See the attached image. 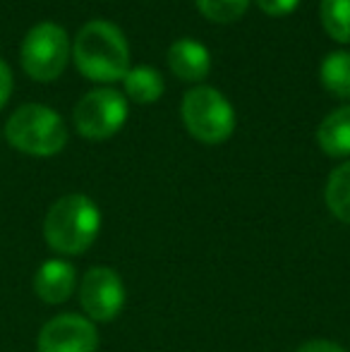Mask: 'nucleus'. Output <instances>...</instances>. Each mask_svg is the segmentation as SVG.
I'll return each instance as SVG.
<instances>
[{"label":"nucleus","mask_w":350,"mask_h":352,"mask_svg":"<svg viewBox=\"0 0 350 352\" xmlns=\"http://www.w3.org/2000/svg\"><path fill=\"white\" fill-rule=\"evenodd\" d=\"M75 63L94 82H118L130 70V46L116 24L94 19L75 38Z\"/></svg>","instance_id":"f257e3e1"},{"label":"nucleus","mask_w":350,"mask_h":352,"mask_svg":"<svg viewBox=\"0 0 350 352\" xmlns=\"http://www.w3.org/2000/svg\"><path fill=\"white\" fill-rule=\"evenodd\" d=\"M101 230V211L87 195H65L48 209L43 237L58 254H85Z\"/></svg>","instance_id":"f03ea898"},{"label":"nucleus","mask_w":350,"mask_h":352,"mask_svg":"<svg viewBox=\"0 0 350 352\" xmlns=\"http://www.w3.org/2000/svg\"><path fill=\"white\" fill-rule=\"evenodd\" d=\"M5 137L17 151L29 156H56L65 148L67 130L63 118L41 103H27L10 116Z\"/></svg>","instance_id":"7ed1b4c3"},{"label":"nucleus","mask_w":350,"mask_h":352,"mask_svg":"<svg viewBox=\"0 0 350 352\" xmlns=\"http://www.w3.org/2000/svg\"><path fill=\"white\" fill-rule=\"evenodd\" d=\"M182 120L190 135L204 144L226 142L235 130V111L221 91L195 87L182 98Z\"/></svg>","instance_id":"20e7f679"},{"label":"nucleus","mask_w":350,"mask_h":352,"mask_svg":"<svg viewBox=\"0 0 350 352\" xmlns=\"http://www.w3.org/2000/svg\"><path fill=\"white\" fill-rule=\"evenodd\" d=\"M70 58V38L61 24L41 22L24 36L22 65L29 77L39 82H51L61 77Z\"/></svg>","instance_id":"39448f33"},{"label":"nucleus","mask_w":350,"mask_h":352,"mask_svg":"<svg viewBox=\"0 0 350 352\" xmlns=\"http://www.w3.org/2000/svg\"><path fill=\"white\" fill-rule=\"evenodd\" d=\"M127 120V101L116 89H94L75 106V127L87 140H108Z\"/></svg>","instance_id":"423d86ee"},{"label":"nucleus","mask_w":350,"mask_h":352,"mask_svg":"<svg viewBox=\"0 0 350 352\" xmlns=\"http://www.w3.org/2000/svg\"><path fill=\"white\" fill-rule=\"evenodd\" d=\"M80 305L89 321H113L125 307V285L111 266H94L80 285Z\"/></svg>","instance_id":"0eeeda50"},{"label":"nucleus","mask_w":350,"mask_h":352,"mask_svg":"<svg viewBox=\"0 0 350 352\" xmlns=\"http://www.w3.org/2000/svg\"><path fill=\"white\" fill-rule=\"evenodd\" d=\"M36 348L39 352H96L98 331L82 314H58L39 331Z\"/></svg>","instance_id":"6e6552de"},{"label":"nucleus","mask_w":350,"mask_h":352,"mask_svg":"<svg viewBox=\"0 0 350 352\" xmlns=\"http://www.w3.org/2000/svg\"><path fill=\"white\" fill-rule=\"evenodd\" d=\"M77 287V271L65 259H48L34 276V292L46 305H63Z\"/></svg>","instance_id":"1a4fd4ad"},{"label":"nucleus","mask_w":350,"mask_h":352,"mask_svg":"<svg viewBox=\"0 0 350 352\" xmlns=\"http://www.w3.org/2000/svg\"><path fill=\"white\" fill-rule=\"evenodd\" d=\"M168 65L185 82H199L211 70V56L204 43L180 38L168 48Z\"/></svg>","instance_id":"9d476101"},{"label":"nucleus","mask_w":350,"mask_h":352,"mask_svg":"<svg viewBox=\"0 0 350 352\" xmlns=\"http://www.w3.org/2000/svg\"><path fill=\"white\" fill-rule=\"evenodd\" d=\"M317 142L327 156H350V106L336 108L324 118L317 130Z\"/></svg>","instance_id":"9b49d317"},{"label":"nucleus","mask_w":350,"mask_h":352,"mask_svg":"<svg viewBox=\"0 0 350 352\" xmlns=\"http://www.w3.org/2000/svg\"><path fill=\"white\" fill-rule=\"evenodd\" d=\"M125 91L137 103H154L164 94V77L151 65H137L125 74Z\"/></svg>","instance_id":"f8f14e48"},{"label":"nucleus","mask_w":350,"mask_h":352,"mask_svg":"<svg viewBox=\"0 0 350 352\" xmlns=\"http://www.w3.org/2000/svg\"><path fill=\"white\" fill-rule=\"evenodd\" d=\"M329 211L341 223H350V161L341 163L329 175L327 192H324Z\"/></svg>","instance_id":"ddd939ff"},{"label":"nucleus","mask_w":350,"mask_h":352,"mask_svg":"<svg viewBox=\"0 0 350 352\" xmlns=\"http://www.w3.org/2000/svg\"><path fill=\"white\" fill-rule=\"evenodd\" d=\"M322 82L331 94L350 98V53L336 51L322 63Z\"/></svg>","instance_id":"4468645a"},{"label":"nucleus","mask_w":350,"mask_h":352,"mask_svg":"<svg viewBox=\"0 0 350 352\" xmlns=\"http://www.w3.org/2000/svg\"><path fill=\"white\" fill-rule=\"evenodd\" d=\"M322 24L331 38L350 43V0H322Z\"/></svg>","instance_id":"2eb2a0df"},{"label":"nucleus","mask_w":350,"mask_h":352,"mask_svg":"<svg viewBox=\"0 0 350 352\" xmlns=\"http://www.w3.org/2000/svg\"><path fill=\"white\" fill-rule=\"evenodd\" d=\"M250 0H197V8L211 22H235L243 17Z\"/></svg>","instance_id":"dca6fc26"},{"label":"nucleus","mask_w":350,"mask_h":352,"mask_svg":"<svg viewBox=\"0 0 350 352\" xmlns=\"http://www.w3.org/2000/svg\"><path fill=\"white\" fill-rule=\"evenodd\" d=\"M300 0H257V5L264 10L271 17H283V14H290L295 8H298Z\"/></svg>","instance_id":"f3484780"},{"label":"nucleus","mask_w":350,"mask_h":352,"mask_svg":"<svg viewBox=\"0 0 350 352\" xmlns=\"http://www.w3.org/2000/svg\"><path fill=\"white\" fill-rule=\"evenodd\" d=\"M298 352H346L338 343L333 340H324V338H317V340H307L298 348Z\"/></svg>","instance_id":"a211bd4d"},{"label":"nucleus","mask_w":350,"mask_h":352,"mask_svg":"<svg viewBox=\"0 0 350 352\" xmlns=\"http://www.w3.org/2000/svg\"><path fill=\"white\" fill-rule=\"evenodd\" d=\"M10 94H12V72L5 60H0V108L10 101Z\"/></svg>","instance_id":"6ab92c4d"}]
</instances>
